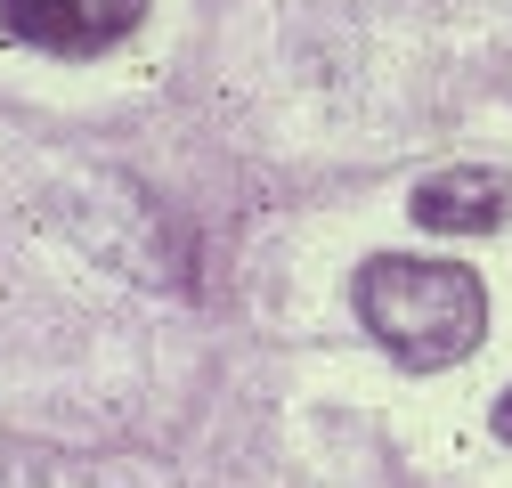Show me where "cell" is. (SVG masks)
<instances>
[{
	"label": "cell",
	"mask_w": 512,
	"mask_h": 488,
	"mask_svg": "<svg viewBox=\"0 0 512 488\" xmlns=\"http://www.w3.org/2000/svg\"><path fill=\"white\" fill-rule=\"evenodd\" d=\"M358 318L366 334L407 358V366H456L488 334V293L464 261H415V253H374L358 269Z\"/></svg>",
	"instance_id": "cell-1"
},
{
	"label": "cell",
	"mask_w": 512,
	"mask_h": 488,
	"mask_svg": "<svg viewBox=\"0 0 512 488\" xmlns=\"http://www.w3.org/2000/svg\"><path fill=\"white\" fill-rule=\"evenodd\" d=\"M147 17V0H0V25L57 57H98Z\"/></svg>",
	"instance_id": "cell-2"
},
{
	"label": "cell",
	"mask_w": 512,
	"mask_h": 488,
	"mask_svg": "<svg viewBox=\"0 0 512 488\" xmlns=\"http://www.w3.org/2000/svg\"><path fill=\"white\" fill-rule=\"evenodd\" d=\"M415 220L439 236H480L504 220V179L496 171H439L415 188Z\"/></svg>",
	"instance_id": "cell-3"
},
{
	"label": "cell",
	"mask_w": 512,
	"mask_h": 488,
	"mask_svg": "<svg viewBox=\"0 0 512 488\" xmlns=\"http://www.w3.org/2000/svg\"><path fill=\"white\" fill-rule=\"evenodd\" d=\"M496 440H512V391L496 399Z\"/></svg>",
	"instance_id": "cell-4"
}]
</instances>
